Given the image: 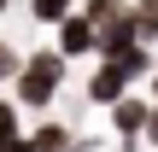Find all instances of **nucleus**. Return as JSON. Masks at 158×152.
Listing matches in <instances>:
<instances>
[{"mask_svg":"<svg viewBox=\"0 0 158 152\" xmlns=\"http://www.w3.org/2000/svg\"><path fill=\"white\" fill-rule=\"evenodd\" d=\"M70 76V59L59 53V47H35V53H23V70H18V105H29V111H47L53 100H59V82Z\"/></svg>","mask_w":158,"mask_h":152,"instance_id":"f257e3e1","label":"nucleus"},{"mask_svg":"<svg viewBox=\"0 0 158 152\" xmlns=\"http://www.w3.org/2000/svg\"><path fill=\"white\" fill-rule=\"evenodd\" d=\"M147 41V29H141V12L129 6V12H117L111 23H100V53L94 59H117V53H129V47H141Z\"/></svg>","mask_w":158,"mask_h":152,"instance_id":"f03ea898","label":"nucleus"},{"mask_svg":"<svg viewBox=\"0 0 158 152\" xmlns=\"http://www.w3.org/2000/svg\"><path fill=\"white\" fill-rule=\"evenodd\" d=\"M111 123H117V135H123V152H135L141 141H147V123H152V100H117L111 105Z\"/></svg>","mask_w":158,"mask_h":152,"instance_id":"7ed1b4c3","label":"nucleus"},{"mask_svg":"<svg viewBox=\"0 0 158 152\" xmlns=\"http://www.w3.org/2000/svg\"><path fill=\"white\" fill-rule=\"evenodd\" d=\"M88 100H94V105H106V111H111L117 100H129V70L100 59V64H94V76H88Z\"/></svg>","mask_w":158,"mask_h":152,"instance_id":"20e7f679","label":"nucleus"},{"mask_svg":"<svg viewBox=\"0 0 158 152\" xmlns=\"http://www.w3.org/2000/svg\"><path fill=\"white\" fill-rule=\"evenodd\" d=\"M59 53H64V59L100 53V23H94V18H82V12H76V18H64V23H59Z\"/></svg>","mask_w":158,"mask_h":152,"instance_id":"39448f33","label":"nucleus"},{"mask_svg":"<svg viewBox=\"0 0 158 152\" xmlns=\"http://www.w3.org/2000/svg\"><path fill=\"white\" fill-rule=\"evenodd\" d=\"M106 64H123V70H129V82H135V76H147V82H152V70H158V59H152V47H147V41H141V47H129V53H117V59H106Z\"/></svg>","mask_w":158,"mask_h":152,"instance_id":"423d86ee","label":"nucleus"},{"mask_svg":"<svg viewBox=\"0 0 158 152\" xmlns=\"http://www.w3.org/2000/svg\"><path fill=\"white\" fill-rule=\"evenodd\" d=\"M29 141H35V152H70V146H76V135H70L64 123H41Z\"/></svg>","mask_w":158,"mask_h":152,"instance_id":"0eeeda50","label":"nucleus"},{"mask_svg":"<svg viewBox=\"0 0 158 152\" xmlns=\"http://www.w3.org/2000/svg\"><path fill=\"white\" fill-rule=\"evenodd\" d=\"M29 18L35 23H64V18H76V0H29Z\"/></svg>","mask_w":158,"mask_h":152,"instance_id":"6e6552de","label":"nucleus"},{"mask_svg":"<svg viewBox=\"0 0 158 152\" xmlns=\"http://www.w3.org/2000/svg\"><path fill=\"white\" fill-rule=\"evenodd\" d=\"M117 12H129V0H82V18H94V23H111Z\"/></svg>","mask_w":158,"mask_h":152,"instance_id":"1a4fd4ad","label":"nucleus"},{"mask_svg":"<svg viewBox=\"0 0 158 152\" xmlns=\"http://www.w3.org/2000/svg\"><path fill=\"white\" fill-rule=\"evenodd\" d=\"M18 141V100H0V146Z\"/></svg>","mask_w":158,"mask_h":152,"instance_id":"9d476101","label":"nucleus"},{"mask_svg":"<svg viewBox=\"0 0 158 152\" xmlns=\"http://www.w3.org/2000/svg\"><path fill=\"white\" fill-rule=\"evenodd\" d=\"M18 70H23L18 47H12V41H0V82H18Z\"/></svg>","mask_w":158,"mask_h":152,"instance_id":"9b49d317","label":"nucleus"},{"mask_svg":"<svg viewBox=\"0 0 158 152\" xmlns=\"http://www.w3.org/2000/svg\"><path fill=\"white\" fill-rule=\"evenodd\" d=\"M0 152H35V141H29V135H18V141H6Z\"/></svg>","mask_w":158,"mask_h":152,"instance_id":"f8f14e48","label":"nucleus"},{"mask_svg":"<svg viewBox=\"0 0 158 152\" xmlns=\"http://www.w3.org/2000/svg\"><path fill=\"white\" fill-rule=\"evenodd\" d=\"M147 146H158V100H152V123H147Z\"/></svg>","mask_w":158,"mask_h":152,"instance_id":"ddd939ff","label":"nucleus"},{"mask_svg":"<svg viewBox=\"0 0 158 152\" xmlns=\"http://www.w3.org/2000/svg\"><path fill=\"white\" fill-rule=\"evenodd\" d=\"M70 152H100V141H76V146H70Z\"/></svg>","mask_w":158,"mask_h":152,"instance_id":"4468645a","label":"nucleus"},{"mask_svg":"<svg viewBox=\"0 0 158 152\" xmlns=\"http://www.w3.org/2000/svg\"><path fill=\"white\" fill-rule=\"evenodd\" d=\"M152 100H158V70H152Z\"/></svg>","mask_w":158,"mask_h":152,"instance_id":"2eb2a0df","label":"nucleus"},{"mask_svg":"<svg viewBox=\"0 0 158 152\" xmlns=\"http://www.w3.org/2000/svg\"><path fill=\"white\" fill-rule=\"evenodd\" d=\"M0 12H12V0H0Z\"/></svg>","mask_w":158,"mask_h":152,"instance_id":"dca6fc26","label":"nucleus"}]
</instances>
